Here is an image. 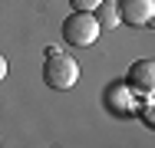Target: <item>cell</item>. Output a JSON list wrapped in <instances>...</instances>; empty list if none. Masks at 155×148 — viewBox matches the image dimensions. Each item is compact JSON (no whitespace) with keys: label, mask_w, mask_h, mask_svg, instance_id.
Listing matches in <instances>:
<instances>
[{"label":"cell","mask_w":155,"mask_h":148,"mask_svg":"<svg viewBox=\"0 0 155 148\" xmlns=\"http://www.w3.org/2000/svg\"><path fill=\"white\" fill-rule=\"evenodd\" d=\"M102 102H106V109L112 115H119V118L135 115V92H132L129 82H109L106 92H102Z\"/></svg>","instance_id":"cell-3"},{"label":"cell","mask_w":155,"mask_h":148,"mask_svg":"<svg viewBox=\"0 0 155 148\" xmlns=\"http://www.w3.org/2000/svg\"><path fill=\"white\" fill-rule=\"evenodd\" d=\"M96 36H99V23L89 10H73L63 20V40L69 46H93Z\"/></svg>","instance_id":"cell-2"},{"label":"cell","mask_w":155,"mask_h":148,"mask_svg":"<svg viewBox=\"0 0 155 148\" xmlns=\"http://www.w3.org/2000/svg\"><path fill=\"white\" fill-rule=\"evenodd\" d=\"M116 10L129 27H145L149 17L155 13V0H116Z\"/></svg>","instance_id":"cell-5"},{"label":"cell","mask_w":155,"mask_h":148,"mask_svg":"<svg viewBox=\"0 0 155 148\" xmlns=\"http://www.w3.org/2000/svg\"><path fill=\"white\" fill-rule=\"evenodd\" d=\"M125 82L132 86L135 95H155V59H135L125 72Z\"/></svg>","instance_id":"cell-4"},{"label":"cell","mask_w":155,"mask_h":148,"mask_svg":"<svg viewBox=\"0 0 155 148\" xmlns=\"http://www.w3.org/2000/svg\"><path fill=\"white\" fill-rule=\"evenodd\" d=\"M139 115H142V122H145L149 128H155V99H152V95H149V102L142 105V112H139Z\"/></svg>","instance_id":"cell-7"},{"label":"cell","mask_w":155,"mask_h":148,"mask_svg":"<svg viewBox=\"0 0 155 148\" xmlns=\"http://www.w3.org/2000/svg\"><path fill=\"white\" fill-rule=\"evenodd\" d=\"M43 82L50 89H60V92L73 89L79 82V63L63 56V53H50L46 63H43Z\"/></svg>","instance_id":"cell-1"},{"label":"cell","mask_w":155,"mask_h":148,"mask_svg":"<svg viewBox=\"0 0 155 148\" xmlns=\"http://www.w3.org/2000/svg\"><path fill=\"white\" fill-rule=\"evenodd\" d=\"M3 76H7V59L0 56V79H3Z\"/></svg>","instance_id":"cell-9"},{"label":"cell","mask_w":155,"mask_h":148,"mask_svg":"<svg viewBox=\"0 0 155 148\" xmlns=\"http://www.w3.org/2000/svg\"><path fill=\"white\" fill-rule=\"evenodd\" d=\"M99 3H102V0H69V7H73V10H89V13H93Z\"/></svg>","instance_id":"cell-8"},{"label":"cell","mask_w":155,"mask_h":148,"mask_svg":"<svg viewBox=\"0 0 155 148\" xmlns=\"http://www.w3.org/2000/svg\"><path fill=\"white\" fill-rule=\"evenodd\" d=\"M145 27H149V30H155V13L149 17V23H145Z\"/></svg>","instance_id":"cell-10"},{"label":"cell","mask_w":155,"mask_h":148,"mask_svg":"<svg viewBox=\"0 0 155 148\" xmlns=\"http://www.w3.org/2000/svg\"><path fill=\"white\" fill-rule=\"evenodd\" d=\"M93 17H96V23H99V30H116L119 23H122V17H119L116 3H99Z\"/></svg>","instance_id":"cell-6"}]
</instances>
